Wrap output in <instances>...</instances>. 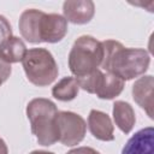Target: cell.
Masks as SVG:
<instances>
[{"label":"cell","mask_w":154,"mask_h":154,"mask_svg":"<svg viewBox=\"0 0 154 154\" xmlns=\"http://www.w3.org/2000/svg\"><path fill=\"white\" fill-rule=\"evenodd\" d=\"M59 142L66 147H73L84 140L87 132L85 120L71 111H59L57 114Z\"/></svg>","instance_id":"5b68a950"},{"label":"cell","mask_w":154,"mask_h":154,"mask_svg":"<svg viewBox=\"0 0 154 154\" xmlns=\"http://www.w3.org/2000/svg\"><path fill=\"white\" fill-rule=\"evenodd\" d=\"M38 32L41 43L60 42L67 34V20L61 14L43 12L40 20Z\"/></svg>","instance_id":"8992f818"},{"label":"cell","mask_w":154,"mask_h":154,"mask_svg":"<svg viewBox=\"0 0 154 154\" xmlns=\"http://www.w3.org/2000/svg\"><path fill=\"white\" fill-rule=\"evenodd\" d=\"M12 36V26L8 19L0 14V46Z\"/></svg>","instance_id":"2e32d148"},{"label":"cell","mask_w":154,"mask_h":154,"mask_svg":"<svg viewBox=\"0 0 154 154\" xmlns=\"http://www.w3.org/2000/svg\"><path fill=\"white\" fill-rule=\"evenodd\" d=\"M43 14V11L37 8L24 10L19 17L18 28L22 37L29 43H41L40 40V20Z\"/></svg>","instance_id":"30bf717a"},{"label":"cell","mask_w":154,"mask_h":154,"mask_svg":"<svg viewBox=\"0 0 154 154\" xmlns=\"http://www.w3.org/2000/svg\"><path fill=\"white\" fill-rule=\"evenodd\" d=\"M88 129L100 141L111 142L114 140V125L109 116L99 109H91L88 116Z\"/></svg>","instance_id":"9c48e42d"},{"label":"cell","mask_w":154,"mask_h":154,"mask_svg":"<svg viewBox=\"0 0 154 154\" xmlns=\"http://www.w3.org/2000/svg\"><path fill=\"white\" fill-rule=\"evenodd\" d=\"M28 81L36 87L52 84L59 73L58 64L53 54L46 48H30L22 60Z\"/></svg>","instance_id":"277c9868"},{"label":"cell","mask_w":154,"mask_h":154,"mask_svg":"<svg viewBox=\"0 0 154 154\" xmlns=\"http://www.w3.org/2000/svg\"><path fill=\"white\" fill-rule=\"evenodd\" d=\"M11 72H12L11 64L7 63V61L0 55V79H1L2 83L8 79V77L11 76Z\"/></svg>","instance_id":"e0dca14e"},{"label":"cell","mask_w":154,"mask_h":154,"mask_svg":"<svg viewBox=\"0 0 154 154\" xmlns=\"http://www.w3.org/2000/svg\"><path fill=\"white\" fill-rule=\"evenodd\" d=\"M112 116L116 125L123 134L128 135L131 132L136 123V117H135V111L129 102L122 100L114 101L112 108Z\"/></svg>","instance_id":"4fadbf2b"},{"label":"cell","mask_w":154,"mask_h":154,"mask_svg":"<svg viewBox=\"0 0 154 154\" xmlns=\"http://www.w3.org/2000/svg\"><path fill=\"white\" fill-rule=\"evenodd\" d=\"M29 154H54L53 152H47V150H32Z\"/></svg>","instance_id":"ffe728a7"},{"label":"cell","mask_w":154,"mask_h":154,"mask_svg":"<svg viewBox=\"0 0 154 154\" xmlns=\"http://www.w3.org/2000/svg\"><path fill=\"white\" fill-rule=\"evenodd\" d=\"M103 58L101 67L124 82L143 76L150 64V55L143 48L124 47L119 41L105 40L101 42Z\"/></svg>","instance_id":"6da1fadb"},{"label":"cell","mask_w":154,"mask_h":154,"mask_svg":"<svg viewBox=\"0 0 154 154\" xmlns=\"http://www.w3.org/2000/svg\"><path fill=\"white\" fill-rule=\"evenodd\" d=\"M0 154H8V148L6 142L0 137Z\"/></svg>","instance_id":"d6986e66"},{"label":"cell","mask_w":154,"mask_h":154,"mask_svg":"<svg viewBox=\"0 0 154 154\" xmlns=\"http://www.w3.org/2000/svg\"><path fill=\"white\" fill-rule=\"evenodd\" d=\"M103 58L102 45L90 35L79 36L69 53V69L75 78L87 76L101 66Z\"/></svg>","instance_id":"3957f363"},{"label":"cell","mask_w":154,"mask_h":154,"mask_svg":"<svg viewBox=\"0 0 154 154\" xmlns=\"http://www.w3.org/2000/svg\"><path fill=\"white\" fill-rule=\"evenodd\" d=\"M26 46L18 36H11L0 46V55L10 64L19 63L26 54Z\"/></svg>","instance_id":"5bb4252c"},{"label":"cell","mask_w":154,"mask_h":154,"mask_svg":"<svg viewBox=\"0 0 154 154\" xmlns=\"http://www.w3.org/2000/svg\"><path fill=\"white\" fill-rule=\"evenodd\" d=\"M63 13L72 24H87L95 14V4L91 0H67L63 4Z\"/></svg>","instance_id":"52a82bcc"},{"label":"cell","mask_w":154,"mask_h":154,"mask_svg":"<svg viewBox=\"0 0 154 154\" xmlns=\"http://www.w3.org/2000/svg\"><path fill=\"white\" fill-rule=\"evenodd\" d=\"M79 91V85L75 77H64L52 88V95L54 99L67 102L73 100Z\"/></svg>","instance_id":"9a60e30c"},{"label":"cell","mask_w":154,"mask_h":154,"mask_svg":"<svg viewBox=\"0 0 154 154\" xmlns=\"http://www.w3.org/2000/svg\"><path fill=\"white\" fill-rule=\"evenodd\" d=\"M154 128L147 126L135 132L125 143L122 154H153Z\"/></svg>","instance_id":"8fae6325"},{"label":"cell","mask_w":154,"mask_h":154,"mask_svg":"<svg viewBox=\"0 0 154 154\" xmlns=\"http://www.w3.org/2000/svg\"><path fill=\"white\" fill-rule=\"evenodd\" d=\"M124 87H125V82L122 78L109 72H101L94 94L99 99L112 100L122 94Z\"/></svg>","instance_id":"7c38bea8"},{"label":"cell","mask_w":154,"mask_h":154,"mask_svg":"<svg viewBox=\"0 0 154 154\" xmlns=\"http://www.w3.org/2000/svg\"><path fill=\"white\" fill-rule=\"evenodd\" d=\"M153 88L154 78L152 75H143L138 77L131 89L134 101L147 113V116L153 119Z\"/></svg>","instance_id":"ba28073f"},{"label":"cell","mask_w":154,"mask_h":154,"mask_svg":"<svg viewBox=\"0 0 154 154\" xmlns=\"http://www.w3.org/2000/svg\"><path fill=\"white\" fill-rule=\"evenodd\" d=\"M57 105L46 97H36L26 105V117L38 144L48 147L59 141Z\"/></svg>","instance_id":"7a4b0ae2"},{"label":"cell","mask_w":154,"mask_h":154,"mask_svg":"<svg viewBox=\"0 0 154 154\" xmlns=\"http://www.w3.org/2000/svg\"><path fill=\"white\" fill-rule=\"evenodd\" d=\"M66 154H101V153L91 147H77L69 150Z\"/></svg>","instance_id":"ac0fdd59"},{"label":"cell","mask_w":154,"mask_h":154,"mask_svg":"<svg viewBox=\"0 0 154 154\" xmlns=\"http://www.w3.org/2000/svg\"><path fill=\"white\" fill-rule=\"evenodd\" d=\"M1 84H2V82H1V79H0V87H1Z\"/></svg>","instance_id":"44dd1931"}]
</instances>
